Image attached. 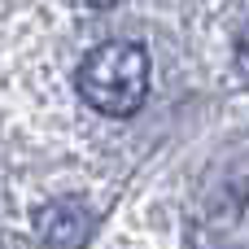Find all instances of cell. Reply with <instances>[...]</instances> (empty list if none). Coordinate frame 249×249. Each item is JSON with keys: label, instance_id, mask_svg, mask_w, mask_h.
<instances>
[{"label": "cell", "instance_id": "obj_4", "mask_svg": "<svg viewBox=\"0 0 249 249\" xmlns=\"http://www.w3.org/2000/svg\"><path fill=\"white\" fill-rule=\"evenodd\" d=\"M88 4H92V9H114L118 0H88Z\"/></svg>", "mask_w": 249, "mask_h": 249}, {"label": "cell", "instance_id": "obj_3", "mask_svg": "<svg viewBox=\"0 0 249 249\" xmlns=\"http://www.w3.org/2000/svg\"><path fill=\"white\" fill-rule=\"evenodd\" d=\"M232 70H236V79L249 83V26L236 35V53H232Z\"/></svg>", "mask_w": 249, "mask_h": 249}, {"label": "cell", "instance_id": "obj_1", "mask_svg": "<svg viewBox=\"0 0 249 249\" xmlns=\"http://www.w3.org/2000/svg\"><path fill=\"white\" fill-rule=\"evenodd\" d=\"M74 88L105 118H131L149 96V53L131 39H109L79 61Z\"/></svg>", "mask_w": 249, "mask_h": 249}, {"label": "cell", "instance_id": "obj_2", "mask_svg": "<svg viewBox=\"0 0 249 249\" xmlns=\"http://www.w3.org/2000/svg\"><path fill=\"white\" fill-rule=\"evenodd\" d=\"M35 232H39L44 249H83L92 241V214H88L83 201L61 197V201H48L35 214Z\"/></svg>", "mask_w": 249, "mask_h": 249}]
</instances>
